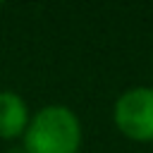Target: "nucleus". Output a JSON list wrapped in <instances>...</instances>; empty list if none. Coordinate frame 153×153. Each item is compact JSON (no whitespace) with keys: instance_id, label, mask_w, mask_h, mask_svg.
<instances>
[{"instance_id":"7ed1b4c3","label":"nucleus","mask_w":153,"mask_h":153,"mask_svg":"<svg viewBox=\"0 0 153 153\" xmlns=\"http://www.w3.org/2000/svg\"><path fill=\"white\" fill-rule=\"evenodd\" d=\"M29 105L14 91H0V139L24 136L29 127Z\"/></svg>"},{"instance_id":"f257e3e1","label":"nucleus","mask_w":153,"mask_h":153,"mask_svg":"<svg viewBox=\"0 0 153 153\" xmlns=\"http://www.w3.org/2000/svg\"><path fill=\"white\" fill-rule=\"evenodd\" d=\"M22 139L26 153H79L81 122L67 105H45L31 115Z\"/></svg>"},{"instance_id":"f03ea898","label":"nucleus","mask_w":153,"mask_h":153,"mask_svg":"<svg viewBox=\"0 0 153 153\" xmlns=\"http://www.w3.org/2000/svg\"><path fill=\"white\" fill-rule=\"evenodd\" d=\"M117 131L131 141H153V86H134L117 96L112 105Z\"/></svg>"},{"instance_id":"39448f33","label":"nucleus","mask_w":153,"mask_h":153,"mask_svg":"<svg viewBox=\"0 0 153 153\" xmlns=\"http://www.w3.org/2000/svg\"><path fill=\"white\" fill-rule=\"evenodd\" d=\"M0 7H2V2H0Z\"/></svg>"},{"instance_id":"20e7f679","label":"nucleus","mask_w":153,"mask_h":153,"mask_svg":"<svg viewBox=\"0 0 153 153\" xmlns=\"http://www.w3.org/2000/svg\"><path fill=\"white\" fill-rule=\"evenodd\" d=\"M10 153H26V151H24V148H12Z\"/></svg>"}]
</instances>
